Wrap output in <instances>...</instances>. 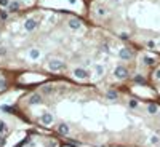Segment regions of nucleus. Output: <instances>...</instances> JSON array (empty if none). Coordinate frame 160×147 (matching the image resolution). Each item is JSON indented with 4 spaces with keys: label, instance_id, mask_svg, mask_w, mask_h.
<instances>
[{
    "label": "nucleus",
    "instance_id": "1",
    "mask_svg": "<svg viewBox=\"0 0 160 147\" xmlns=\"http://www.w3.org/2000/svg\"><path fill=\"white\" fill-rule=\"evenodd\" d=\"M7 109L75 147H160V101L127 86L43 82Z\"/></svg>",
    "mask_w": 160,
    "mask_h": 147
},
{
    "label": "nucleus",
    "instance_id": "2",
    "mask_svg": "<svg viewBox=\"0 0 160 147\" xmlns=\"http://www.w3.org/2000/svg\"><path fill=\"white\" fill-rule=\"evenodd\" d=\"M15 147H75L55 133L34 128L26 131V136L15 144Z\"/></svg>",
    "mask_w": 160,
    "mask_h": 147
},
{
    "label": "nucleus",
    "instance_id": "3",
    "mask_svg": "<svg viewBox=\"0 0 160 147\" xmlns=\"http://www.w3.org/2000/svg\"><path fill=\"white\" fill-rule=\"evenodd\" d=\"M19 123H23V122L7 109V104H3L0 107V147L7 145L10 136L19 126Z\"/></svg>",
    "mask_w": 160,
    "mask_h": 147
}]
</instances>
